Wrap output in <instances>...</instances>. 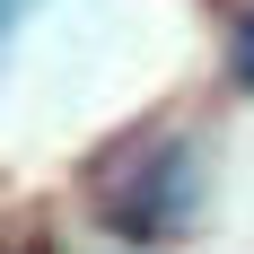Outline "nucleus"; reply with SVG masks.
<instances>
[{
	"label": "nucleus",
	"instance_id": "obj_1",
	"mask_svg": "<svg viewBox=\"0 0 254 254\" xmlns=\"http://www.w3.org/2000/svg\"><path fill=\"white\" fill-rule=\"evenodd\" d=\"M97 210L114 237H176L184 210H193V158L176 140L131 149V193H97Z\"/></svg>",
	"mask_w": 254,
	"mask_h": 254
},
{
	"label": "nucleus",
	"instance_id": "obj_2",
	"mask_svg": "<svg viewBox=\"0 0 254 254\" xmlns=\"http://www.w3.org/2000/svg\"><path fill=\"white\" fill-rule=\"evenodd\" d=\"M228 62H237V79H246V88H254V18L237 26V53H228Z\"/></svg>",
	"mask_w": 254,
	"mask_h": 254
},
{
	"label": "nucleus",
	"instance_id": "obj_3",
	"mask_svg": "<svg viewBox=\"0 0 254 254\" xmlns=\"http://www.w3.org/2000/svg\"><path fill=\"white\" fill-rule=\"evenodd\" d=\"M26 9H35V0H0V35H9V26H18Z\"/></svg>",
	"mask_w": 254,
	"mask_h": 254
},
{
	"label": "nucleus",
	"instance_id": "obj_4",
	"mask_svg": "<svg viewBox=\"0 0 254 254\" xmlns=\"http://www.w3.org/2000/svg\"><path fill=\"white\" fill-rule=\"evenodd\" d=\"M0 254H26V246H0Z\"/></svg>",
	"mask_w": 254,
	"mask_h": 254
}]
</instances>
